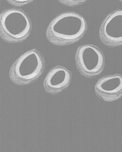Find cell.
Instances as JSON below:
<instances>
[{"label":"cell","mask_w":122,"mask_h":152,"mask_svg":"<svg viewBox=\"0 0 122 152\" xmlns=\"http://www.w3.org/2000/svg\"><path fill=\"white\" fill-rule=\"evenodd\" d=\"M87 29L84 17L73 11H67L55 17L46 29V37L51 43L58 46L73 44L84 37Z\"/></svg>","instance_id":"cell-1"},{"label":"cell","mask_w":122,"mask_h":152,"mask_svg":"<svg viewBox=\"0 0 122 152\" xmlns=\"http://www.w3.org/2000/svg\"><path fill=\"white\" fill-rule=\"evenodd\" d=\"M60 3L66 6L75 7L81 5L88 0H57Z\"/></svg>","instance_id":"cell-8"},{"label":"cell","mask_w":122,"mask_h":152,"mask_svg":"<svg viewBox=\"0 0 122 152\" xmlns=\"http://www.w3.org/2000/svg\"><path fill=\"white\" fill-rule=\"evenodd\" d=\"M8 3L15 7H22L30 4L34 0H6Z\"/></svg>","instance_id":"cell-9"},{"label":"cell","mask_w":122,"mask_h":152,"mask_svg":"<svg viewBox=\"0 0 122 152\" xmlns=\"http://www.w3.org/2000/svg\"><path fill=\"white\" fill-rule=\"evenodd\" d=\"M46 67L44 57L34 48L20 56L11 66L9 77L18 86L28 85L35 82L43 73Z\"/></svg>","instance_id":"cell-3"},{"label":"cell","mask_w":122,"mask_h":152,"mask_svg":"<svg viewBox=\"0 0 122 152\" xmlns=\"http://www.w3.org/2000/svg\"><path fill=\"white\" fill-rule=\"evenodd\" d=\"M100 39L110 48L122 46V10H115L105 18L100 27Z\"/></svg>","instance_id":"cell-5"},{"label":"cell","mask_w":122,"mask_h":152,"mask_svg":"<svg viewBox=\"0 0 122 152\" xmlns=\"http://www.w3.org/2000/svg\"><path fill=\"white\" fill-rule=\"evenodd\" d=\"M72 72L66 67L56 65L51 69L43 81L45 89L50 93H57L65 90L71 83Z\"/></svg>","instance_id":"cell-7"},{"label":"cell","mask_w":122,"mask_h":152,"mask_svg":"<svg viewBox=\"0 0 122 152\" xmlns=\"http://www.w3.org/2000/svg\"><path fill=\"white\" fill-rule=\"evenodd\" d=\"M94 91L102 100L111 102L117 100L122 96V75L115 73L100 77L95 85Z\"/></svg>","instance_id":"cell-6"},{"label":"cell","mask_w":122,"mask_h":152,"mask_svg":"<svg viewBox=\"0 0 122 152\" xmlns=\"http://www.w3.org/2000/svg\"><path fill=\"white\" fill-rule=\"evenodd\" d=\"M120 2H122V0H118Z\"/></svg>","instance_id":"cell-10"},{"label":"cell","mask_w":122,"mask_h":152,"mask_svg":"<svg viewBox=\"0 0 122 152\" xmlns=\"http://www.w3.org/2000/svg\"><path fill=\"white\" fill-rule=\"evenodd\" d=\"M32 29L27 14L18 7L6 9L0 15V37L6 43L18 44L25 41Z\"/></svg>","instance_id":"cell-2"},{"label":"cell","mask_w":122,"mask_h":152,"mask_svg":"<svg viewBox=\"0 0 122 152\" xmlns=\"http://www.w3.org/2000/svg\"><path fill=\"white\" fill-rule=\"evenodd\" d=\"M75 61L80 74L86 78H95L103 71L105 65L104 53L97 46L85 44L79 46L76 50Z\"/></svg>","instance_id":"cell-4"}]
</instances>
